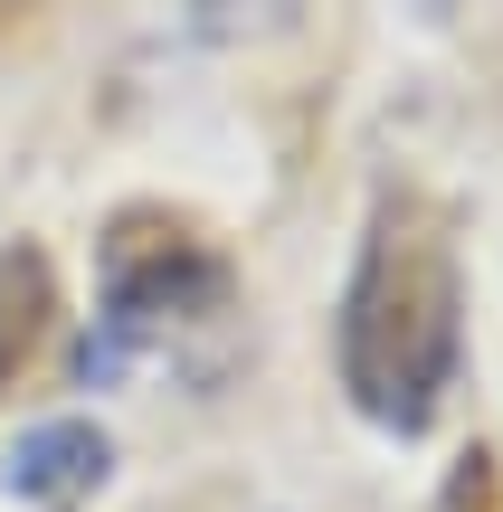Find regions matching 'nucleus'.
<instances>
[{"instance_id": "1", "label": "nucleus", "mask_w": 503, "mask_h": 512, "mask_svg": "<svg viewBox=\"0 0 503 512\" xmlns=\"http://www.w3.org/2000/svg\"><path fill=\"white\" fill-rule=\"evenodd\" d=\"M333 361H342V389H352L361 418L399 427V437H418L437 418L447 370H456V266H447V238H437L428 209L399 200L361 238Z\"/></svg>"}, {"instance_id": "2", "label": "nucleus", "mask_w": 503, "mask_h": 512, "mask_svg": "<svg viewBox=\"0 0 503 512\" xmlns=\"http://www.w3.org/2000/svg\"><path fill=\"white\" fill-rule=\"evenodd\" d=\"M219 294V266H209L190 238H114V285H105V351H86V370H114L143 332L181 323V304Z\"/></svg>"}, {"instance_id": "3", "label": "nucleus", "mask_w": 503, "mask_h": 512, "mask_svg": "<svg viewBox=\"0 0 503 512\" xmlns=\"http://www.w3.org/2000/svg\"><path fill=\"white\" fill-rule=\"evenodd\" d=\"M105 465H114L105 427H86V418H48V427H29V437H19V456H10V494L38 503V512H76L95 484H105Z\"/></svg>"}, {"instance_id": "4", "label": "nucleus", "mask_w": 503, "mask_h": 512, "mask_svg": "<svg viewBox=\"0 0 503 512\" xmlns=\"http://www.w3.org/2000/svg\"><path fill=\"white\" fill-rule=\"evenodd\" d=\"M57 313V285H48V256L38 247H0V389L29 370L38 332H48Z\"/></svg>"}]
</instances>
